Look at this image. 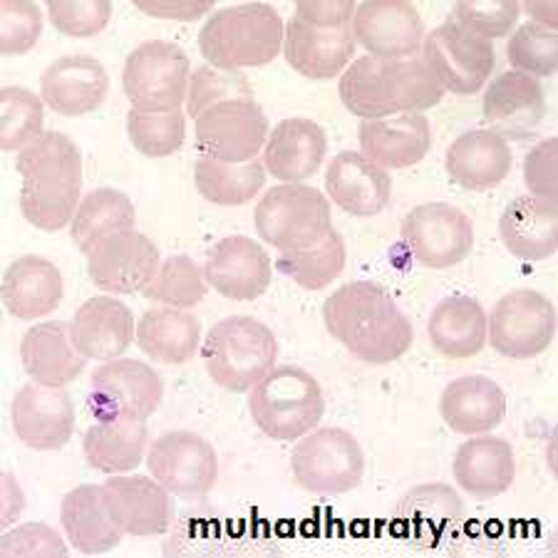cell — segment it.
Listing matches in <instances>:
<instances>
[{"instance_id":"cell-28","label":"cell","mask_w":558,"mask_h":558,"mask_svg":"<svg viewBox=\"0 0 558 558\" xmlns=\"http://www.w3.org/2000/svg\"><path fill=\"white\" fill-rule=\"evenodd\" d=\"M363 155L383 169H408L427 157L432 132L425 114H395L365 120L357 128Z\"/></svg>"},{"instance_id":"cell-36","label":"cell","mask_w":558,"mask_h":558,"mask_svg":"<svg viewBox=\"0 0 558 558\" xmlns=\"http://www.w3.org/2000/svg\"><path fill=\"white\" fill-rule=\"evenodd\" d=\"M17 174L31 186H83V155L62 132H43L17 151Z\"/></svg>"},{"instance_id":"cell-12","label":"cell","mask_w":558,"mask_h":558,"mask_svg":"<svg viewBox=\"0 0 558 558\" xmlns=\"http://www.w3.org/2000/svg\"><path fill=\"white\" fill-rule=\"evenodd\" d=\"M147 466L172 497L202 499L219 482V457L209 439L189 429L159 435L147 449Z\"/></svg>"},{"instance_id":"cell-46","label":"cell","mask_w":558,"mask_h":558,"mask_svg":"<svg viewBox=\"0 0 558 558\" xmlns=\"http://www.w3.org/2000/svg\"><path fill=\"white\" fill-rule=\"evenodd\" d=\"M511 68L531 77H551L558 70V33L544 25L524 23L507 45Z\"/></svg>"},{"instance_id":"cell-24","label":"cell","mask_w":558,"mask_h":558,"mask_svg":"<svg viewBox=\"0 0 558 558\" xmlns=\"http://www.w3.org/2000/svg\"><path fill=\"white\" fill-rule=\"evenodd\" d=\"M357 43L353 31H326L313 28L299 15H291L286 23L283 38V56L299 75L308 80H332L343 75V70L350 65L355 56Z\"/></svg>"},{"instance_id":"cell-11","label":"cell","mask_w":558,"mask_h":558,"mask_svg":"<svg viewBox=\"0 0 558 558\" xmlns=\"http://www.w3.org/2000/svg\"><path fill=\"white\" fill-rule=\"evenodd\" d=\"M422 60L445 93L476 95L489 83L497 65V52L492 40H484L464 31L462 25L447 21L425 35Z\"/></svg>"},{"instance_id":"cell-17","label":"cell","mask_w":558,"mask_h":558,"mask_svg":"<svg viewBox=\"0 0 558 558\" xmlns=\"http://www.w3.org/2000/svg\"><path fill=\"white\" fill-rule=\"evenodd\" d=\"M11 422L25 447L52 452L70 442L75 429V404L65 387L28 383L15 392Z\"/></svg>"},{"instance_id":"cell-35","label":"cell","mask_w":558,"mask_h":558,"mask_svg":"<svg viewBox=\"0 0 558 558\" xmlns=\"http://www.w3.org/2000/svg\"><path fill=\"white\" fill-rule=\"evenodd\" d=\"M202 343V323L196 315L172 305L142 313L137 320V345L161 365H182L192 360Z\"/></svg>"},{"instance_id":"cell-5","label":"cell","mask_w":558,"mask_h":558,"mask_svg":"<svg viewBox=\"0 0 558 558\" xmlns=\"http://www.w3.org/2000/svg\"><path fill=\"white\" fill-rule=\"evenodd\" d=\"M248 410L256 427L276 442H295L320 425L326 398L320 383L299 365L274 367L251 387Z\"/></svg>"},{"instance_id":"cell-2","label":"cell","mask_w":558,"mask_h":558,"mask_svg":"<svg viewBox=\"0 0 558 558\" xmlns=\"http://www.w3.org/2000/svg\"><path fill=\"white\" fill-rule=\"evenodd\" d=\"M338 95L360 120L422 114L442 102L445 89L422 58L380 60L365 56L340 75Z\"/></svg>"},{"instance_id":"cell-50","label":"cell","mask_w":558,"mask_h":558,"mask_svg":"<svg viewBox=\"0 0 558 558\" xmlns=\"http://www.w3.org/2000/svg\"><path fill=\"white\" fill-rule=\"evenodd\" d=\"M112 17V3L107 0H50L48 21L56 31L70 38H89L107 28Z\"/></svg>"},{"instance_id":"cell-4","label":"cell","mask_w":558,"mask_h":558,"mask_svg":"<svg viewBox=\"0 0 558 558\" xmlns=\"http://www.w3.org/2000/svg\"><path fill=\"white\" fill-rule=\"evenodd\" d=\"M202 360L211 380L229 392H248L274 371L278 340L251 315H229L206 332Z\"/></svg>"},{"instance_id":"cell-26","label":"cell","mask_w":558,"mask_h":558,"mask_svg":"<svg viewBox=\"0 0 558 558\" xmlns=\"http://www.w3.org/2000/svg\"><path fill=\"white\" fill-rule=\"evenodd\" d=\"M452 474L470 497L497 499L517 480L514 449L501 437L476 435L454 452Z\"/></svg>"},{"instance_id":"cell-40","label":"cell","mask_w":558,"mask_h":558,"mask_svg":"<svg viewBox=\"0 0 558 558\" xmlns=\"http://www.w3.org/2000/svg\"><path fill=\"white\" fill-rule=\"evenodd\" d=\"M348 248L338 229H330L318 244L299 251H286L276 260L278 271L299 283L305 291H320V288L338 281L345 271Z\"/></svg>"},{"instance_id":"cell-10","label":"cell","mask_w":558,"mask_h":558,"mask_svg":"<svg viewBox=\"0 0 558 558\" xmlns=\"http://www.w3.org/2000/svg\"><path fill=\"white\" fill-rule=\"evenodd\" d=\"M556 336V308L544 293L519 288L494 303L487 315V343L509 360L542 355Z\"/></svg>"},{"instance_id":"cell-1","label":"cell","mask_w":558,"mask_h":558,"mask_svg":"<svg viewBox=\"0 0 558 558\" xmlns=\"http://www.w3.org/2000/svg\"><path fill=\"white\" fill-rule=\"evenodd\" d=\"M323 320L348 353L367 365H390L408 353L412 323L383 286L353 281L340 286L323 305Z\"/></svg>"},{"instance_id":"cell-15","label":"cell","mask_w":558,"mask_h":558,"mask_svg":"<svg viewBox=\"0 0 558 558\" xmlns=\"http://www.w3.org/2000/svg\"><path fill=\"white\" fill-rule=\"evenodd\" d=\"M355 43L380 60L415 58L425 43V21L408 0H367L350 23Z\"/></svg>"},{"instance_id":"cell-20","label":"cell","mask_w":558,"mask_h":558,"mask_svg":"<svg viewBox=\"0 0 558 558\" xmlns=\"http://www.w3.org/2000/svg\"><path fill=\"white\" fill-rule=\"evenodd\" d=\"M204 276L223 299L256 301L271 286V258L254 239L227 236L206 256Z\"/></svg>"},{"instance_id":"cell-30","label":"cell","mask_w":558,"mask_h":558,"mask_svg":"<svg viewBox=\"0 0 558 558\" xmlns=\"http://www.w3.org/2000/svg\"><path fill=\"white\" fill-rule=\"evenodd\" d=\"M447 172L466 192H487L499 186L511 169L507 140L489 130H470L449 144Z\"/></svg>"},{"instance_id":"cell-16","label":"cell","mask_w":558,"mask_h":558,"mask_svg":"<svg viewBox=\"0 0 558 558\" xmlns=\"http://www.w3.org/2000/svg\"><path fill=\"white\" fill-rule=\"evenodd\" d=\"M159 248L142 231H122L87 254V276L95 288L114 295L140 293L159 268Z\"/></svg>"},{"instance_id":"cell-56","label":"cell","mask_w":558,"mask_h":558,"mask_svg":"<svg viewBox=\"0 0 558 558\" xmlns=\"http://www.w3.org/2000/svg\"><path fill=\"white\" fill-rule=\"evenodd\" d=\"M524 11L534 17L531 23L536 25H544L548 31H556V21H558V13H556V3H526Z\"/></svg>"},{"instance_id":"cell-21","label":"cell","mask_w":558,"mask_h":558,"mask_svg":"<svg viewBox=\"0 0 558 558\" xmlns=\"http://www.w3.org/2000/svg\"><path fill=\"white\" fill-rule=\"evenodd\" d=\"M110 93V75L100 60L68 56L50 62L40 77L45 107L62 117H80L100 107Z\"/></svg>"},{"instance_id":"cell-42","label":"cell","mask_w":558,"mask_h":558,"mask_svg":"<svg viewBox=\"0 0 558 558\" xmlns=\"http://www.w3.org/2000/svg\"><path fill=\"white\" fill-rule=\"evenodd\" d=\"M206 291H209V283H206L204 268L194 258L169 256L161 260L155 278L147 283L142 295L151 303L189 311L206 301Z\"/></svg>"},{"instance_id":"cell-44","label":"cell","mask_w":558,"mask_h":558,"mask_svg":"<svg viewBox=\"0 0 558 558\" xmlns=\"http://www.w3.org/2000/svg\"><path fill=\"white\" fill-rule=\"evenodd\" d=\"M128 137L142 157L161 159L174 155L186 142V117L177 112H137L128 114Z\"/></svg>"},{"instance_id":"cell-3","label":"cell","mask_w":558,"mask_h":558,"mask_svg":"<svg viewBox=\"0 0 558 558\" xmlns=\"http://www.w3.org/2000/svg\"><path fill=\"white\" fill-rule=\"evenodd\" d=\"M286 38L281 13L268 3H241L216 11L199 33L206 65L244 72L278 58Z\"/></svg>"},{"instance_id":"cell-49","label":"cell","mask_w":558,"mask_h":558,"mask_svg":"<svg viewBox=\"0 0 558 558\" xmlns=\"http://www.w3.org/2000/svg\"><path fill=\"white\" fill-rule=\"evenodd\" d=\"M519 15L521 5L514 0H501V3H472V0H466V3H457L452 8L449 21L484 40H492L514 31Z\"/></svg>"},{"instance_id":"cell-38","label":"cell","mask_w":558,"mask_h":558,"mask_svg":"<svg viewBox=\"0 0 558 558\" xmlns=\"http://www.w3.org/2000/svg\"><path fill=\"white\" fill-rule=\"evenodd\" d=\"M134 223L137 211L130 196L120 189L100 186L83 196L70 223V236L83 254H89L100 241L134 229Z\"/></svg>"},{"instance_id":"cell-52","label":"cell","mask_w":558,"mask_h":558,"mask_svg":"<svg viewBox=\"0 0 558 558\" xmlns=\"http://www.w3.org/2000/svg\"><path fill=\"white\" fill-rule=\"evenodd\" d=\"M558 140L546 137L531 147L524 159V182L531 196L558 204Z\"/></svg>"},{"instance_id":"cell-18","label":"cell","mask_w":558,"mask_h":558,"mask_svg":"<svg viewBox=\"0 0 558 558\" xmlns=\"http://www.w3.org/2000/svg\"><path fill=\"white\" fill-rule=\"evenodd\" d=\"M107 511L124 536H161L174 521V501L157 480L112 474L102 484Z\"/></svg>"},{"instance_id":"cell-8","label":"cell","mask_w":558,"mask_h":558,"mask_svg":"<svg viewBox=\"0 0 558 558\" xmlns=\"http://www.w3.org/2000/svg\"><path fill=\"white\" fill-rule=\"evenodd\" d=\"M291 470L305 492L338 497L363 484L365 452L348 429L320 427L295 442Z\"/></svg>"},{"instance_id":"cell-48","label":"cell","mask_w":558,"mask_h":558,"mask_svg":"<svg viewBox=\"0 0 558 558\" xmlns=\"http://www.w3.org/2000/svg\"><path fill=\"white\" fill-rule=\"evenodd\" d=\"M43 33V11L35 3L3 0L0 3V52L23 56L35 48Z\"/></svg>"},{"instance_id":"cell-31","label":"cell","mask_w":558,"mask_h":558,"mask_svg":"<svg viewBox=\"0 0 558 558\" xmlns=\"http://www.w3.org/2000/svg\"><path fill=\"white\" fill-rule=\"evenodd\" d=\"M21 363L33 383L65 387L83 375L85 357L72 345L70 326L48 320L33 326L21 340Z\"/></svg>"},{"instance_id":"cell-22","label":"cell","mask_w":558,"mask_h":558,"mask_svg":"<svg viewBox=\"0 0 558 558\" xmlns=\"http://www.w3.org/2000/svg\"><path fill=\"white\" fill-rule=\"evenodd\" d=\"M72 345L85 360H117L137 338L134 315L112 295H95L70 320Z\"/></svg>"},{"instance_id":"cell-34","label":"cell","mask_w":558,"mask_h":558,"mask_svg":"<svg viewBox=\"0 0 558 558\" xmlns=\"http://www.w3.org/2000/svg\"><path fill=\"white\" fill-rule=\"evenodd\" d=\"M427 332L439 355L449 360L474 357L487 345V313L470 295H449L432 308Z\"/></svg>"},{"instance_id":"cell-51","label":"cell","mask_w":558,"mask_h":558,"mask_svg":"<svg viewBox=\"0 0 558 558\" xmlns=\"http://www.w3.org/2000/svg\"><path fill=\"white\" fill-rule=\"evenodd\" d=\"M3 558H65L68 546L56 529L48 524H23L11 529L0 542Z\"/></svg>"},{"instance_id":"cell-6","label":"cell","mask_w":558,"mask_h":558,"mask_svg":"<svg viewBox=\"0 0 558 558\" xmlns=\"http://www.w3.org/2000/svg\"><path fill=\"white\" fill-rule=\"evenodd\" d=\"M260 241L286 254L308 248L332 229L330 202L308 184H278L260 196L254 211Z\"/></svg>"},{"instance_id":"cell-45","label":"cell","mask_w":558,"mask_h":558,"mask_svg":"<svg viewBox=\"0 0 558 558\" xmlns=\"http://www.w3.org/2000/svg\"><path fill=\"white\" fill-rule=\"evenodd\" d=\"M83 202V186H31L21 189V211L31 227L40 231H60L75 219Z\"/></svg>"},{"instance_id":"cell-33","label":"cell","mask_w":558,"mask_h":558,"mask_svg":"<svg viewBox=\"0 0 558 558\" xmlns=\"http://www.w3.org/2000/svg\"><path fill=\"white\" fill-rule=\"evenodd\" d=\"M60 521L72 548L87 556L112 551L124 536L107 511L102 487L97 484H83L68 492L60 504Z\"/></svg>"},{"instance_id":"cell-32","label":"cell","mask_w":558,"mask_h":558,"mask_svg":"<svg viewBox=\"0 0 558 558\" xmlns=\"http://www.w3.org/2000/svg\"><path fill=\"white\" fill-rule=\"evenodd\" d=\"M499 236L521 260H546L558 248V204L517 196L499 219Z\"/></svg>"},{"instance_id":"cell-14","label":"cell","mask_w":558,"mask_h":558,"mask_svg":"<svg viewBox=\"0 0 558 558\" xmlns=\"http://www.w3.org/2000/svg\"><path fill=\"white\" fill-rule=\"evenodd\" d=\"M268 140V114L254 100H223L196 117V142L202 157L223 165L256 159Z\"/></svg>"},{"instance_id":"cell-29","label":"cell","mask_w":558,"mask_h":558,"mask_svg":"<svg viewBox=\"0 0 558 558\" xmlns=\"http://www.w3.org/2000/svg\"><path fill=\"white\" fill-rule=\"evenodd\" d=\"M0 293L8 313L21 320H38L58 311L65 295V281L52 260L28 254L5 268Z\"/></svg>"},{"instance_id":"cell-39","label":"cell","mask_w":558,"mask_h":558,"mask_svg":"<svg viewBox=\"0 0 558 558\" xmlns=\"http://www.w3.org/2000/svg\"><path fill=\"white\" fill-rule=\"evenodd\" d=\"M194 184L206 202L216 206H244L254 202L266 184V167L260 159L244 165H223L209 157L194 161Z\"/></svg>"},{"instance_id":"cell-37","label":"cell","mask_w":558,"mask_h":558,"mask_svg":"<svg viewBox=\"0 0 558 558\" xmlns=\"http://www.w3.org/2000/svg\"><path fill=\"white\" fill-rule=\"evenodd\" d=\"M149 445L144 422H95L85 432L83 452L87 464L102 474H128L137 470Z\"/></svg>"},{"instance_id":"cell-47","label":"cell","mask_w":558,"mask_h":558,"mask_svg":"<svg viewBox=\"0 0 558 558\" xmlns=\"http://www.w3.org/2000/svg\"><path fill=\"white\" fill-rule=\"evenodd\" d=\"M254 100V89H251L248 77L244 72H229L211 65H199L192 70L186 93V112L194 117L204 114L209 107L223 100Z\"/></svg>"},{"instance_id":"cell-53","label":"cell","mask_w":558,"mask_h":558,"mask_svg":"<svg viewBox=\"0 0 558 558\" xmlns=\"http://www.w3.org/2000/svg\"><path fill=\"white\" fill-rule=\"evenodd\" d=\"M355 3L353 0H330V3H318V0H303V3L295 5L293 15H299L313 28H326V31H340L350 28L355 15Z\"/></svg>"},{"instance_id":"cell-54","label":"cell","mask_w":558,"mask_h":558,"mask_svg":"<svg viewBox=\"0 0 558 558\" xmlns=\"http://www.w3.org/2000/svg\"><path fill=\"white\" fill-rule=\"evenodd\" d=\"M137 11L161 21L192 23L214 8V0H137Z\"/></svg>"},{"instance_id":"cell-13","label":"cell","mask_w":558,"mask_h":558,"mask_svg":"<svg viewBox=\"0 0 558 558\" xmlns=\"http://www.w3.org/2000/svg\"><path fill=\"white\" fill-rule=\"evenodd\" d=\"M402 244L422 268H452L474 246L472 219L445 202L420 204L402 221Z\"/></svg>"},{"instance_id":"cell-7","label":"cell","mask_w":558,"mask_h":558,"mask_svg":"<svg viewBox=\"0 0 558 558\" xmlns=\"http://www.w3.org/2000/svg\"><path fill=\"white\" fill-rule=\"evenodd\" d=\"M192 65L177 43L147 40L134 48L122 70V89L137 112H177L189 93Z\"/></svg>"},{"instance_id":"cell-27","label":"cell","mask_w":558,"mask_h":558,"mask_svg":"<svg viewBox=\"0 0 558 558\" xmlns=\"http://www.w3.org/2000/svg\"><path fill=\"white\" fill-rule=\"evenodd\" d=\"M439 415L457 435H487L507 417V395L499 383L484 375L459 377L442 390Z\"/></svg>"},{"instance_id":"cell-25","label":"cell","mask_w":558,"mask_h":558,"mask_svg":"<svg viewBox=\"0 0 558 558\" xmlns=\"http://www.w3.org/2000/svg\"><path fill=\"white\" fill-rule=\"evenodd\" d=\"M330 202L353 216H377L387 209L392 194V179L387 169L377 167L363 151H340L330 159L326 172Z\"/></svg>"},{"instance_id":"cell-23","label":"cell","mask_w":558,"mask_h":558,"mask_svg":"<svg viewBox=\"0 0 558 558\" xmlns=\"http://www.w3.org/2000/svg\"><path fill=\"white\" fill-rule=\"evenodd\" d=\"M328 155V134L318 122L288 117L268 132L264 149L266 172L278 182L301 184L318 172Z\"/></svg>"},{"instance_id":"cell-55","label":"cell","mask_w":558,"mask_h":558,"mask_svg":"<svg viewBox=\"0 0 558 558\" xmlns=\"http://www.w3.org/2000/svg\"><path fill=\"white\" fill-rule=\"evenodd\" d=\"M0 489H3V504H0V526L8 529V526H13L17 517L23 514L25 494L11 472H3Z\"/></svg>"},{"instance_id":"cell-43","label":"cell","mask_w":558,"mask_h":558,"mask_svg":"<svg viewBox=\"0 0 558 558\" xmlns=\"http://www.w3.org/2000/svg\"><path fill=\"white\" fill-rule=\"evenodd\" d=\"M45 102L31 89L8 85L0 89V149L21 151L43 134Z\"/></svg>"},{"instance_id":"cell-41","label":"cell","mask_w":558,"mask_h":558,"mask_svg":"<svg viewBox=\"0 0 558 558\" xmlns=\"http://www.w3.org/2000/svg\"><path fill=\"white\" fill-rule=\"evenodd\" d=\"M398 514L415 536L437 538L462 519L464 507L457 492L447 484H425L402 499Z\"/></svg>"},{"instance_id":"cell-9","label":"cell","mask_w":558,"mask_h":558,"mask_svg":"<svg viewBox=\"0 0 558 558\" xmlns=\"http://www.w3.org/2000/svg\"><path fill=\"white\" fill-rule=\"evenodd\" d=\"M161 400L165 383L142 360H107L89 375L87 410L97 422H144L155 415Z\"/></svg>"},{"instance_id":"cell-19","label":"cell","mask_w":558,"mask_h":558,"mask_svg":"<svg viewBox=\"0 0 558 558\" xmlns=\"http://www.w3.org/2000/svg\"><path fill=\"white\" fill-rule=\"evenodd\" d=\"M484 122L501 140H526L542 128L546 93L536 77L507 70L484 93Z\"/></svg>"}]
</instances>
